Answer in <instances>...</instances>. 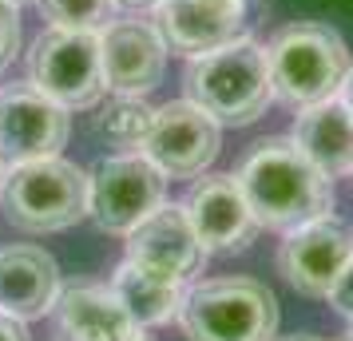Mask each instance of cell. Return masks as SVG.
<instances>
[{"label": "cell", "mask_w": 353, "mask_h": 341, "mask_svg": "<svg viewBox=\"0 0 353 341\" xmlns=\"http://www.w3.org/2000/svg\"><path fill=\"white\" fill-rule=\"evenodd\" d=\"M234 179L266 230H294L334 211V179L321 175L290 135L258 139Z\"/></svg>", "instance_id": "obj_1"}, {"label": "cell", "mask_w": 353, "mask_h": 341, "mask_svg": "<svg viewBox=\"0 0 353 341\" xmlns=\"http://www.w3.org/2000/svg\"><path fill=\"white\" fill-rule=\"evenodd\" d=\"M187 99L199 103L219 127H246L270 107V68L266 48L239 36L223 48L194 56L187 68Z\"/></svg>", "instance_id": "obj_2"}, {"label": "cell", "mask_w": 353, "mask_h": 341, "mask_svg": "<svg viewBox=\"0 0 353 341\" xmlns=\"http://www.w3.org/2000/svg\"><path fill=\"white\" fill-rule=\"evenodd\" d=\"M270 92L278 103L294 112L325 103L341 96V83L350 76V48L345 40L318 20H298L270 40L266 48Z\"/></svg>", "instance_id": "obj_3"}, {"label": "cell", "mask_w": 353, "mask_h": 341, "mask_svg": "<svg viewBox=\"0 0 353 341\" xmlns=\"http://www.w3.org/2000/svg\"><path fill=\"white\" fill-rule=\"evenodd\" d=\"M179 325L187 341H274L278 298L258 278H207L187 286Z\"/></svg>", "instance_id": "obj_4"}, {"label": "cell", "mask_w": 353, "mask_h": 341, "mask_svg": "<svg viewBox=\"0 0 353 341\" xmlns=\"http://www.w3.org/2000/svg\"><path fill=\"white\" fill-rule=\"evenodd\" d=\"M0 207L12 227L28 234L68 230L88 218V171L60 155L4 167Z\"/></svg>", "instance_id": "obj_5"}, {"label": "cell", "mask_w": 353, "mask_h": 341, "mask_svg": "<svg viewBox=\"0 0 353 341\" xmlns=\"http://www.w3.org/2000/svg\"><path fill=\"white\" fill-rule=\"evenodd\" d=\"M28 83L44 92L68 112L96 107L108 83H103V56L99 32L88 28H52L32 40L28 52Z\"/></svg>", "instance_id": "obj_6"}, {"label": "cell", "mask_w": 353, "mask_h": 341, "mask_svg": "<svg viewBox=\"0 0 353 341\" xmlns=\"http://www.w3.org/2000/svg\"><path fill=\"white\" fill-rule=\"evenodd\" d=\"M167 175L143 151H119L88 171V218L103 234H131L147 214L163 207Z\"/></svg>", "instance_id": "obj_7"}, {"label": "cell", "mask_w": 353, "mask_h": 341, "mask_svg": "<svg viewBox=\"0 0 353 341\" xmlns=\"http://www.w3.org/2000/svg\"><path fill=\"white\" fill-rule=\"evenodd\" d=\"M139 147L167 179H199L219 159L223 131L199 103L171 99V103L155 107L151 131Z\"/></svg>", "instance_id": "obj_8"}, {"label": "cell", "mask_w": 353, "mask_h": 341, "mask_svg": "<svg viewBox=\"0 0 353 341\" xmlns=\"http://www.w3.org/2000/svg\"><path fill=\"white\" fill-rule=\"evenodd\" d=\"M350 258H353V230L334 211L286 230V238L278 246V270L305 298H325L334 290L337 274L350 266Z\"/></svg>", "instance_id": "obj_9"}, {"label": "cell", "mask_w": 353, "mask_h": 341, "mask_svg": "<svg viewBox=\"0 0 353 341\" xmlns=\"http://www.w3.org/2000/svg\"><path fill=\"white\" fill-rule=\"evenodd\" d=\"M68 131H72L68 107L36 92L32 83L0 87V163L4 167L60 155Z\"/></svg>", "instance_id": "obj_10"}, {"label": "cell", "mask_w": 353, "mask_h": 341, "mask_svg": "<svg viewBox=\"0 0 353 341\" xmlns=\"http://www.w3.org/2000/svg\"><path fill=\"white\" fill-rule=\"evenodd\" d=\"M183 211H187V218H191V227L207 254L246 250L254 242V234L262 230L234 175H207V179H199L191 187V195L183 198Z\"/></svg>", "instance_id": "obj_11"}, {"label": "cell", "mask_w": 353, "mask_h": 341, "mask_svg": "<svg viewBox=\"0 0 353 341\" xmlns=\"http://www.w3.org/2000/svg\"><path fill=\"white\" fill-rule=\"evenodd\" d=\"M128 258L143 270H155L163 278L191 282L207 266V250L194 234L183 203H163L147 214L139 227L128 234Z\"/></svg>", "instance_id": "obj_12"}, {"label": "cell", "mask_w": 353, "mask_h": 341, "mask_svg": "<svg viewBox=\"0 0 353 341\" xmlns=\"http://www.w3.org/2000/svg\"><path fill=\"white\" fill-rule=\"evenodd\" d=\"M103 83L112 96H147L155 92L167 68V44L147 20H112L99 32Z\"/></svg>", "instance_id": "obj_13"}, {"label": "cell", "mask_w": 353, "mask_h": 341, "mask_svg": "<svg viewBox=\"0 0 353 341\" xmlns=\"http://www.w3.org/2000/svg\"><path fill=\"white\" fill-rule=\"evenodd\" d=\"M246 8L250 0H159L155 28L171 52L194 60L239 40L246 28Z\"/></svg>", "instance_id": "obj_14"}, {"label": "cell", "mask_w": 353, "mask_h": 341, "mask_svg": "<svg viewBox=\"0 0 353 341\" xmlns=\"http://www.w3.org/2000/svg\"><path fill=\"white\" fill-rule=\"evenodd\" d=\"M60 266L40 246H4L0 250V309L20 322L52 313L60 298Z\"/></svg>", "instance_id": "obj_15"}, {"label": "cell", "mask_w": 353, "mask_h": 341, "mask_svg": "<svg viewBox=\"0 0 353 341\" xmlns=\"http://www.w3.org/2000/svg\"><path fill=\"white\" fill-rule=\"evenodd\" d=\"M56 338L60 341H123L135 329L112 286H68L56 298Z\"/></svg>", "instance_id": "obj_16"}, {"label": "cell", "mask_w": 353, "mask_h": 341, "mask_svg": "<svg viewBox=\"0 0 353 341\" xmlns=\"http://www.w3.org/2000/svg\"><path fill=\"white\" fill-rule=\"evenodd\" d=\"M290 139L302 147V155L321 175H330V179L353 175V115L341 103V96L302 107Z\"/></svg>", "instance_id": "obj_17"}, {"label": "cell", "mask_w": 353, "mask_h": 341, "mask_svg": "<svg viewBox=\"0 0 353 341\" xmlns=\"http://www.w3.org/2000/svg\"><path fill=\"white\" fill-rule=\"evenodd\" d=\"M112 290L123 302L131 322L139 325V329H151V325H167L171 318H179L187 282L163 278L155 270H143V266H135L131 258H123L112 274Z\"/></svg>", "instance_id": "obj_18"}, {"label": "cell", "mask_w": 353, "mask_h": 341, "mask_svg": "<svg viewBox=\"0 0 353 341\" xmlns=\"http://www.w3.org/2000/svg\"><path fill=\"white\" fill-rule=\"evenodd\" d=\"M155 107L143 96H112L96 115V131L112 147H139L151 131Z\"/></svg>", "instance_id": "obj_19"}, {"label": "cell", "mask_w": 353, "mask_h": 341, "mask_svg": "<svg viewBox=\"0 0 353 341\" xmlns=\"http://www.w3.org/2000/svg\"><path fill=\"white\" fill-rule=\"evenodd\" d=\"M40 17L52 28H88L103 32L115 20V0H36Z\"/></svg>", "instance_id": "obj_20"}, {"label": "cell", "mask_w": 353, "mask_h": 341, "mask_svg": "<svg viewBox=\"0 0 353 341\" xmlns=\"http://www.w3.org/2000/svg\"><path fill=\"white\" fill-rule=\"evenodd\" d=\"M20 48V12L12 0H0V72L12 64Z\"/></svg>", "instance_id": "obj_21"}, {"label": "cell", "mask_w": 353, "mask_h": 341, "mask_svg": "<svg viewBox=\"0 0 353 341\" xmlns=\"http://www.w3.org/2000/svg\"><path fill=\"white\" fill-rule=\"evenodd\" d=\"M325 298H330V306H334L341 318H350V322H353V258H350V266L337 274L334 290L325 293Z\"/></svg>", "instance_id": "obj_22"}, {"label": "cell", "mask_w": 353, "mask_h": 341, "mask_svg": "<svg viewBox=\"0 0 353 341\" xmlns=\"http://www.w3.org/2000/svg\"><path fill=\"white\" fill-rule=\"evenodd\" d=\"M0 341H32L28 338V322H20V318L0 309Z\"/></svg>", "instance_id": "obj_23"}, {"label": "cell", "mask_w": 353, "mask_h": 341, "mask_svg": "<svg viewBox=\"0 0 353 341\" xmlns=\"http://www.w3.org/2000/svg\"><path fill=\"white\" fill-rule=\"evenodd\" d=\"M341 103H345L350 115H353V68H350V76H345V83H341Z\"/></svg>", "instance_id": "obj_24"}, {"label": "cell", "mask_w": 353, "mask_h": 341, "mask_svg": "<svg viewBox=\"0 0 353 341\" xmlns=\"http://www.w3.org/2000/svg\"><path fill=\"white\" fill-rule=\"evenodd\" d=\"M159 0H115V8H155Z\"/></svg>", "instance_id": "obj_25"}, {"label": "cell", "mask_w": 353, "mask_h": 341, "mask_svg": "<svg viewBox=\"0 0 353 341\" xmlns=\"http://www.w3.org/2000/svg\"><path fill=\"white\" fill-rule=\"evenodd\" d=\"M274 341H321L318 333H290V338H274Z\"/></svg>", "instance_id": "obj_26"}, {"label": "cell", "mask_w": 353, "mask_h": 341, "mask_svg": "<svg viewBox=\"0 0 353 341\" xmlns=\"http://www.w3.org/2000/svg\"><path fill=\"white\" fill-rule=\"evenodd\" d=\"M123 341H151V338H147L143 329H139V325H135V329H131V333H128V338H123Z\"/></svg>", "instance_id": "obj_27"}, {"label": "cell", "mask_w": 353, "mask_h": 341, "mask_svg": "<svg viewBox=\"0 0 353 341\" xmlns=\"http://www.w3.org/2000/svg\"><path fill=\"white\" fill-rule=\"evenodd\" d=\"M12 4H17V8H20V4H28V0H12Z\"/></svg>", "instance_id": "obj_28"}, {"label": "cell", "mask_w": 353, "mask_h": 341, "mask_svg": "<svg viewBox=\"0 0 353 341\" xmlns=\"http://www.w3.org/2000/svg\"><path fill=\"white\" fill-rule=\"evenodd\" d=\"M0 179H4V163H0Z\"/></svg>", "instance_id": "obj_29"}, {"label": "cell", "mask_w": 353, "mask_h": 341, "mask_svg": "<svg viewBox=\"0 0 353 341\" xmlns=\"http://www.w3.org/2000/svg\"><path fill=\"white\" fill-rule=\"evenodd\" d=\"M350 341H353V325H350Z\"/></svg>", "instance_id": "obj_30"}]
</instances>
